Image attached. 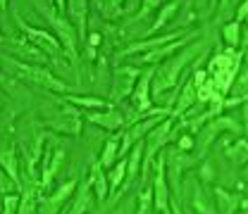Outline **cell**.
Masks as SVG:
<instances>
[{
  "instance_id": "obj_38",
  "label": "cell",
  "mask_w": 248,
  "mask_h": 214,
  "mask_svg": "<svg viewBox=\"0 0 248 214\" xmlns=\"http://www.w3.org/2000/svg\"><path fill=\"white\" fill-rule=\"evenodd\" d=\"M246 19H248V0L246 2H241L239 10H236V22L241 24V22H246Z\"/></svg>"
},
{
  "instance_id": "obj_16",
  "label": "cell",
  "mask_w": 248,
  "mask_h": 214,
  "mask_svg": "<svg viewBox=\"0 0 248 214\" xmlns=\"http://www.w3.org/2000/svg\"><path fill=\"white\" fill-rule=\"evenodd\" d=\"M213 193H215L217 212H219V214H236V210L244 205L241 195H234V193H229L227 188H219V185H217Z\"/></svg>"
},
{
  "instance_id": "obj_43",
  "label": "cell",
  "mask_w": 248,
  "mask_h": 214,
  "mask_svg": "<svg viewBox=\"0 0 248 214\" xmlns=\"http://www.w3.org/2000/svg\"><path fill=\"white\" fill-rule=\"evenodd\" d=\"M246 22H248V19H246Z\"/></svg>"
},
{
  "instance_id": "obj_19",
  "label": "cell",
  "mask_w": 248,
  "mask_h": 214,
  "mask_svg": "<svg viewBox=\"0 0 248 214\" xmlns=\"http://www.w3.org/2000/svg\"><path fill=\"white\" fill-rule=\"evenodd\" d=\"M89 122L95 126H103L108 131H115V128H122V114L115 112V110H105V112H89Z\"/></svg>"
},
{
  "instance_id": "obj_33",
  "label": "cell",
  "mask_w": 248,
  "mask_h": 214,
  "mask_svg": "<svg viewBox=\"0 0 248 214\" xmlns=\"http://www.w3.org/2000/svg\"><path fill=\"white\" fill-rule=\"evenodd\" d=\"M98 5V10L103 12V17H108V19H117L120 14L124 12L122 2H117V0H108V2H95Z\"/></svg>"
},
{
  "instance_id": "obj_1",
  "label": "cell",
  "mask_w": 248,
  "mask_h": 214,
  "mask_svg": "<svg viewBox=\"0 0 248 214\" xmlns=\"http://www.w3.org/2000/svg\"><path fill=\"white\" fill-rule=\"evenodd\" d=\"M198 50H201V43H198V45L186 48L184 53H177L174 57H170V60L155 71V79H153V93L155 95H157V93H162V91H170V88L179 81V74H182L186 67L191 64V60L198 55Z\"/></svg>"
},
{
  "instance_id": "obj_36",
  "label": "cell",
  "mask_w": 248,
  "mask_h": 214,
  "mask_svg": "<svg viewBox=\"0 0 248 214\" xmlns=\"http://www.w3.org/2000/svg\"><path fill=\"white\" fill-rule=\"evenodd\" d=\"M5 214H19V195H5Z\"/></svg>"
},
{
  "instance_id": "obj_10",
  "label": "cell",
  "mask_w": 248,
  "mask_h": 214,
  "mask_svg": "<svg viewBox=\"0 0 248 214\" xmlns=\"http://www.w3.org/2000/svg\"><path fill=\"white\" fill-rule=\"evenodd\" d=\"M182 36H184V33H167V36H157V38H143V41L131 43L129 48H124L122 55H139V53L148 55V53H153V50H157V48H165V45L179 41Z\"/></svg>"
},
{
  "instance_id": "obj_15",
  "label": "cell",
  "mask_w": 248,
  "mask_h": 214,
  "mask_svg": "<svg viewBox=\"0 0 248 214\" xmlns=\"http://www.w3.org/2000/svg\"><path fill=\"white\" fill-rule=\"evenodd\" d=\"M79 181H81V179H72L69 184L62 185V188L58 190V193H55V195H50V198L46 200V205H43L41 214H58V212H60L62 202H64V200H67V198H69V195H72V193H74L77 188H79Z\"/></svg>"
},
{
  "instance_id": "obj_22",
  "label": "cell",
  "mask_w": 248,
  "mask_h": 214,
  "mask_svg": "<svg viewBox=\"0 0 248 214\" xmlns=\"http://www.w3.org/2000/svg\"><path fill=\"white\" fill-rule=\"evenodd\" d=\"M12 53L19 55V57H27V60L33 62H46V53H41L33 43H27V41H12Z\"/></svg>"
},
{
  "instance_id": "obj_18",
  "label": "cell",
  "mask_w": 248,
  "mask_h": 214,
  "mask_svg": "<svg viewBox=\"0 0 248 214\" xmlns=\"http://www.w3.org/2000/svg\"><path fill=\"white\" fill-rule=\"evenodd\" d=\"M196 100H198V88H196L193 79H188V81L184 84V88H182V93H179V98H177V105H174L172 117H182Z\"/></svg>"
},
{
  "instance_id": "obj_34",
  "label": "cell",
  "mask_w": 248,
  "mask_h": 214,
  "mask_svg": "<svg viewBox=\"0 0 248 214\" xmlns=\"http://www.w3.org/2000/svg\"><path fill=\"white\" fill-rule=\"evenodd\" d=\"M151 205H155L153 190L143 188V190L139 193V200H136V214H151Z\"/></svg>"
},
{
  "instance_id": "obj_39",
  "label": "cell",
  "mask_w": 248,
  "mask_h": 214,
  "mask_svg": "<svg viewBox=\"0 0 248 214\" xmlns=\"http://www.w3.org/2000/svg\"><path fill=\"white\" fill-rule=\"evenodd\" d=\"M241 112H244V128H246V136H248V100L244 102V107H241Z\"/></svg>"
},
{
  "instance_id": "obj_5",
  "label": "cell",
  "mask_w": 248,
  "mask_h": 214,
  "mask_svg": "<svg viewBox=\"0 0 248 214\" xmlns=\"http://www.w3.org/2000/svg\"><path fill=\"white\" fill-rule=\"evenodd\" d=\"M165 153L160 155L157 164H155V176H153V198H155V210L160 214H170V185L165 179Z\"/></svg>"
},
{
  "instance_id": "obj_27",
  "label": "cell",
  "mask_w": 248,
  "mask_h": 214,
  "mask_svg": "<svg viewBox=\"0 0 248 214\" xmlns=\"http://www.w3.org/2000/svg\"><path fill=\"white\" fill-rule=\"evenodd\" d=\"M53 126H55V128H60V131H64V133L77 136V133L81 131V117H79L77 112H67V114H64L62 119H58Z\"/></svg>"
},
{
  "instance_id": "obj_37",
  "label": "cell",
  "mask_w": 248,
  "mask_h": 214,
  "mask_svg": "<svg viewBox=\"0 0 248 214\" xmlns=\"http://www.w3.org/2000/svg\"><path fill=\"white\" fill-rule=\"evenodd\" d=\"M177 145H179V150H182V153H188V150H193V145H196V143H193V138H191V136H182Z\"/></svg>"
},
{
  "instance_id": "obj_29",
  "label": "cell",
  "mask_w": 248,
  "mask_h": 214,
  "mask_svg": "<svg viewBox=\"0 0 248 214\" xmlns=\"http://www.w3.org/2000/svg\"><path fill=\"white\" fill-rule=\"evenodd\" d=\"M69 102L79 105V107H89V110H112L108 100H100V98H81V95H67Z\"/></svg>"
},
{
  "instance_id": "obj_12",
  "label": "cell",
  "mask_w": 248,
  "mask_h": 214,
  "mask_svg": "<svg viewBox=\"0 0 248 214\" xmlns=\"http://www.w3.org/2000/svg\"><path fill=\"white\" fill-rule=\"evenodd\" d=\"M43 174H41V188H46V185H50V181L55 179V171L60 169L62 159H64V153H62V148H53V145H46V150H43Z\"/></svg>"
},
{
  "instance_id": "obj_8",
  "label": "cell",
  "mask_w": 248,
  "mask_h": 214,
  "mask_svg": "<svg viewBox=\"0 0 248 214\" xmlns=\"http://www.w3.org/2000/svg\"><path fill=\"white\" fill-rule=\"evenodd\" d=\"M153 79H155L153 67H148L146 71H141L139 84H136V91H134V98H131L136 112H146L151 107V86H153Z\"/></svg>"
},
{
  "instance_id": "obj_23",
  "label": "cell",
  "mask_w": 248,
  "mask_h": 214,
  "mask_svg": "<svg viewBox=\"0 0 248 214\" xmlns=\"http://www.w3.org/2000/svg\"><path fill=\"white\" fill-rule=\"evenodd\" d=\"M120 148H122V145H120L117 138H108V143L103 145V153H100V159H98V162H100L105 169H112V167L120 162V159H117V157H120Z\"/></svg>"
},
{
  "instance_id": "obj_6",
  "label": "cell",
  "mask_w": 248,
  "mask_h": 214,
  "mask_svg": "<svg viewBox=\"0 0 248 214\" xmlns=\"http://www.w3.org/2000/svg\"><path fill=\"white\" fill-rule=\"evenodd\" d=\"M139 69L136 67H117L115 69V79H112V91H110V100H122L129 93L136 91V79H139Z\"/></svg>"
},
{
  "instance_id": "obj_40",
  "label": "cell",
  "mask_w": 248,
  "mask_h": 214,
  "mask_svg": "<svg viewBox=\"0 0 248 214\" xmlns=\"http://www.w3.org/2000/svg\"><path fill=\"white\" fill-rule=\"evenodd\" d=\"M98 41H100V36H98V33H91V45H98Z\"/></svg>"
},
{
  "instance_id": "obj_20",
  "label": "cell",
  "mask_w": 248,
  "mask_h": 214,
  "mask_svg": "<svg viewBox=\"0 0 248 214\" xmlns=\"http://www.w3.org/2000/svg\"><path fill=\"white\" fill-rule=\"evenodd\" d=\"M224 157L234 164H248V138H236L232 145L224 148Z\"/></svg>"
},
{
  "instance_id": "obj_13",
  "label": "cell",
  "mask_w": 248,
  "mask_h": 214,
  "mask_svg": "<svg viewBox=\"0 0 248 214\" xmlns=\"http://www.w3.org/2000/svg\"><path fill=\"white\" fill-rule=\"evenodd\" d=\"M198 36V31H188V33H184L179 41H174V43H170V45H165V48H157V50H153V53H148V55H143V62H148V64H155V62H167L170 57H174V53L184 45V43H188V41H193Z\"/></svg>"
},
{
  "instance_id": "obj_11",
  "label": "cell",
  "mask_w": 248,
  "mask_h": 214,
  "mask_svg": "<svg viewBox=\"0 0 248 214\" xmlns=\"http://www.w3.org/2000/svg\"><path fill=\"white\" fill-rule=\"evenodd\" d=\"M160 122H162V119H160V117H155V119H148V122H139V124H134V126H129V128L124 131V136H122L120 157H124V155H126V150H131V148L139 143V138H141V136H148V133H151V131H153Z\"/></svg>"
},
{
  "instance_id": "obj_31",
  "label": "cell",
  "mask_w": 248,
  "mask_h": 214,
  "mask_svg": "<svg viewBox=\"0 0 248 214\" xmlns=\"http://www.w3.org/2000/svg\"><path fill=\"white\" fill-rule=\"evenodd\" d=\"M222 38H224V43H227L229 48H239V43H241V24H239V22L224 24V27H222Z\"/></svg>"
},
{
  "instance_id": "obj_17",
  "label": "cell",
  "mask_w": 248,
  "mask_h": 214,
  "mask_svg": "<svg viewBox=\"0 0 248 214\" xmlns=\"http://www.w3.org/2000/svg\"><path fill=\"white\" fill-rule=\"evenodd\" d=\"M89 181H91V185H93L95 198L103 202V200L110 195V184H108V176H105V167H103L100 162H93L91 164V176H89Z\"/></svg>"
},
{
  "instance_id": "obj_3",
  "label": "cell",
  "mask_w": 248,
  "mask_h": 214,
  "mask_svg": "<svg viewBox=\"0 0 248 214\" xmlns=\"http://www.w3.org/2000/svg\"><path fill=\"white\" fill-rule=\"evenodd\" d=\"M43 12H46V17H48V22L53 24V29L58 31V36H60V43L64 45V50H67V55H69V60L77 62V33L72 29V24L64 19V14H60L58 10H48V7H43Z\"/></svg>"
},
{
  "instance_id": "obj_41",
  "label": "cell",
  "mask_w": 248,
  "mask_h": 214,
  "mask_svg": "<svg viewBox=\"0 0 248 214\" xmlns=\"http://www.w3.org/2000/svg\"><path fill=\"white\" fill-rule=\"evenodd\" d=\"M172 214H182V210H179L177 205H172Z\"/></svg>"
},
{
  "instance_id": "obj_4",
  "label": "cell",
  "mask_w": 248,
  "mask_h": 214,
  "mask_svg": "<svg viewBox=\"0 0 248 214\" xmlns=\"http://www.w3.org/2000/svg\"><path fill=\"white\" fill-rule=\"evenodd\" d=\"M172 138V119H162L153 131L146 136V157H143V169L151 167L153 157L160 153V148H165V143Z\"/></svg>"
},
{
  "instance_id": "obj_21",
  "label": "cell",
  "mask_w": 248,
  "mask_h": 214,
  "mask_svg": "<svg viewBox=\"0 0 248 214\" xmlns=\"http://www.w3.org/2000/svg\"><path fill=\"white\" fill-rule=\"evenodd\" d=\"M86 12H89V2H84V0L69 2V19L77 24L81 38H86V29H84V24H86Z\"/></svg>"
},
{
  "instance_id": "obj_26",
  "label": "cell",
  "mask_w": 248,
  "mask_h": 214,
  "mask_svg": "<svg viewBox=\"0 0 248 214\" xmlns=\"http://www.w3.org/2000/svg\"><path fill=\"white\" fill-rule=\"evenodd\" d=\"M193 210L198 214H215L217 207L213 205V198L201 188V185H196V190H193Z\"/></svg>"
},
{
  "instance_id": "obj_25",
  "label": "cell",
  "mask_w": 248,
  "mask_h": 214,
  "mask_svg": "<svg viewBox=\"0 0 248 214\" xmlns=\"http://www.w3.org/2000/svg\"><path fill=\"white\" fill-rule=\"evenodd\" d=\"M36 202H38V188L31 181L19 195V214H33L36 212Z\"/></svg>"
},
{
  "instance_id": "obj_30",
  "label": "cell",
  "mask_w": 248,
  "mask_h": 214,
  "mask_svg": "<svg viewBox=\"0 0 248 214\" xmlns=\"http://www.w3.org/2000/svg\"><path fill=\"white\" fill-rule=\"evenodd\" d=\"M141 164H143V148H141V143H136L131 148V155L126 157V179H134Z\"/></svg>"
},
{
  "instance_id": "obj_35",
  "label": "cell",
  "mask_w": 248,
  "mask_h": 214,
  "mask_svg": "<svg viewBox=\"0 0 248 214\" xmlns=\"http://www.w3.org/2000/svg\"><path fill=\"white\" fill-rule=\"evenodd\" d=\"M234 93H236V98H244L246 100V93H248V67H241V71H239V76L234 79Z\"/></svg>"
},
{
  "instance_id": "obj_28",
  "label": "cell",
  "mask_w": 248,
  "mask_h": 214,
  "mask_svg": "<svg viewBox=\"0 0 248 214\" xmlns=\"http://www.w3.org/2000/svg\"><path fill=\"white\" fill-rule=\"evenodd\" d=\"M126 179V159H120L112 169H110V174H108V184H110V195H115V190L122 185V181Z\"/></svg>"
},
{
  "instance_id": "obj_32",
  "label": "cell",
  "mask_w": 248,
  "mask_h": 214,
  "mask_svg": "<svg viewBox=\"0 0 248 214\" xmlns=\"http://www.w3.org/2000/svg\"><path fill=\"white\" fill-rule=\"evenodd\" d=\"M179 5H182V2H170V5H167V7H165V10H162V12L157 14V19H155V24L151 27L148 36H151V33H155L157 29H162V27H165V24H167V22L172 19V14H174V12L179 10Z\"/></svg>"
},
{
  "instance_id": "obj_24",
  "label": "cell",
  "mask_w": 248,
  "mask_h": 214,
  "mask_svg": "<svg viewBox=\"0 0 248 214\" xmlns=\"http://www.w3.org/2000/svg\"><path fill=\"white\" fill-rule=\"evenodd\" d=\"M2 169H5V174L12 179V184L19 185V167H17V153H15V148H5L2 150ZM22 188V185H19ZM24 190V188H22Z\"/></svg>"
},
{
  "instance_id": "obj_14",
  "label": "cell",
  "mask_w": 248,
  "mask_h": 214,
  "mask_svg": "<svg viewBox=\"0 0 248 214\" xmlns=\"http://www.w3.org/2000/svg\"><path fill=\"white\" fill-rule=\"evenodd\" d=\"M93 185L91 181H79V188H77V193H74V202H72V207L67 210V212H62V214H89V210H91V205H93Z\"/></svg>"
},
{
  "instance_id": "obj_9",
  "label": "cell",
  "mask_w": 248,
  "mask_h": 214,
  "mask_svg": "<svg viewBox=\"0 0 248 214\" xmlns=\"http://www.w3.org/2000/svg\"><path fill=\"white\" fill-rule=\"evenodd\" d=\"M19 22V29L27 33V38H29L31 43L41 50V53H48V55H58V50H60V43H58V38L55 36H50L48 31H41V29H31L29 24H24L22 19H17Z\"/></svg>"
},
{
  "instance_id": "obj_2",
  "label": "cell",
  "mask_w": 248,
  "mask_h": 214,
  "mask_svg": "<svg viewBox=\"0 0 248 214\" xmlns=\"http://www.w3.org/2000/svg\"><path fill=\"white\" fill-rule=\"evenodd\" d=\"M12 69L24 81H31V84H36L41 88H48V91H55V93H67V84L60 81L55 74H50L48 69H43L41 64H27V62L12 60Z\"/></svg>"
},
{
  "instance_id": "obj_7",
  "label": "cell",
  "mask_w": 248,
  "mask_h": 214,
  "mask_svg": "<svg viewBox=\"0 0 248 214\" xmlns=\"http://www.w3.org/2000/svg\"><path fill=\"white\" fill-rule=\"evenodd\" d=\"M234 131V133H241V124H236L232 117H215V119H210L208 126H203V131H201V153H205L208 148H210V143L217 138V133L219 131Z\"/></svg>"
},
{
  "instance_id": "obj_42",
  "label": "cell",
  "mask_w": 248,
  "mask_h": 214,
  "mask_svg": "<svg viewBox=\"0 0 248 214\" xmlns=\"http://www.w3.org/2000/svg\"><path fill=\"white\" fill-rule=\"evenodd\" d=\"M246 181H248V169H246Z\"/></svg>"
}]
</instances>
